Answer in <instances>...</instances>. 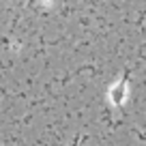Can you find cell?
<instances>
[{"label": "cell", "instance_id": "obj_1", "mask_svg": "<svg viewBox=\"0 0 146 146\" xmlns=\"http://www.w3.org/2000/svg\"><path fill=\"white\" fill-rule=\"evenodd\" d=\"M129 75H131V71H129V69H125L123 78H120V82L116 84V86H112V90H110V99H112V103H114L116 108H123V101H125V97H127Z\"/></svg>", "mask_w": 146, "mask_h": 146}]
</instances>
